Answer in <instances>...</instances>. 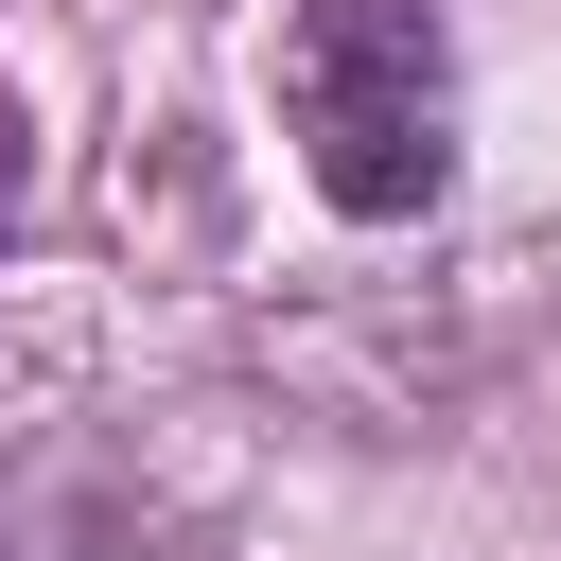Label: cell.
<instances>
[{
	"mask_svg": "<svg viewBox=\"0 0 561 561\" xmlns=\"http://www.w3.org/2000/svg\"><path fill=\"white\" fill-rule=\"evenodd\" d=\"M263 123L351 245H403L473 175V70L438 0H263Z\"/></svg>",
	"mask_w": 561,
	"mask_h": 561,
	"instance_id": "6da1fadb",
	"label": "cell"
}]
</instances>
